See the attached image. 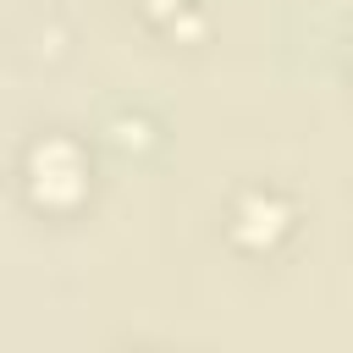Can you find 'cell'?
Here are the masks:
<instances>
[{"label":"cell","mask_w":353,"mask_h":353,"mask_svg":"<svg viewBox=\"0 0 353 353\" xmlns=\"http://www.w3.org/2000/svg\"><path fill=\"white\" fill-rule=\"evenodd\" d=\"M105 132H110V143H116L121 154H149V149H160V121H154L149 110H116Z\"/></svg>","instance_id":"cell-4"},{"label":"cell","mask_w":353,"mask_h":353,"mask_svg":"<svg viewBox=\"0 0 353 353\" xmlns=\"http://www.w3.org/2000/svg\"><path fill=\"white\" fill-rule=\"evenodd\" d=\"M17 188H22V204L33 215H50V221H66L77 215L88 199H94V154L77 132L66 127H44L22 143L17 154Z\"/></svg>","instance_id":"cell-1"},{"label":"cell","mask_w":353,"mask_h":353,"mask_svg":"<svg viewBox=\"0 0 353 353\" xmlns=\"http://www.w3.org/2000/svg\"><path fill=\"white\" fill-rule=\"evenodd\" d=\"M298 226H303V210L276 182H243L226 199V215H221L226 248L243 254V259H276L298 237Z\"/></svg>","instance_id":"cell-2"},{"label":"cell","mask_w":353,"mask_h":353,"mask_svg":"<svg viewBox=\"0 0 353 353\" xmlns=\"http://www.w3.org/2000/svg\"><path fill=\"white\" fill-rule=\"evenodd\" d=\"M138 6H143V22L160 28L165 39H193V33H204L199 0H138Z\"/></svg>","instance_id":"cell-3"}]
</instances>
